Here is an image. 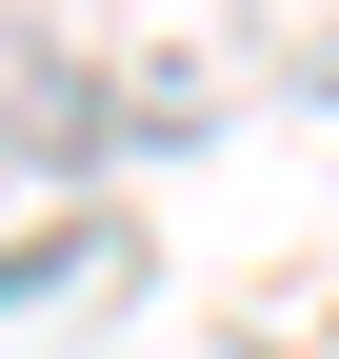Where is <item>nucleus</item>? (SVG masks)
<instances>
[{"instance_id": "nucleus-1", "label": "nucleus", "mask_w": 339, "mask_h": 359, "mask_svg": "<svg viewBox=\"0 0 339 359\" xmlns=\"http://www.w3.org/2000/svg\"><path fill=\"white\" fill-rule=\"evenodd\" d=\"M220 100H260V40H160V20H0V140H40V160L200 140Z\"/></svg>"}]
</instances>
